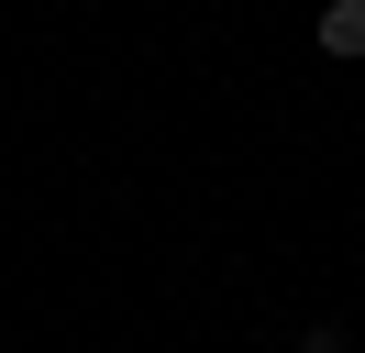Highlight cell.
I'll return each instance as SVG.
<instances>
[{
	"label": "cell",
	"instance_id": "obj_1",
	"mask_svg": "<svg viewBox=\"0 0 365 353\" xmlns=\"http://www.w3.org/2000/svg\"><path fill=\"white\" fill-rule=\"evenodd\" d=\"M310 44L332 66H365V0H321V11H310Z\"/></svg>",
	"mask_w": 365,
	"mask_h": 353
},
{
	"label": "cell",
	"instance_id": "obj_2",
	"mask_svg": "<svg viewBox=\"0 0 365 353\" xmlns=\"http://www.w3.org/2000/svg\"><path fill=\"white\" fill-rule=\"evenodd\" d=\"M299 353H354V342H343V320H310V331H299Z\"/></svg>",
	"mask_w": 365,
	"mask_h": 353
}]
</instances>
